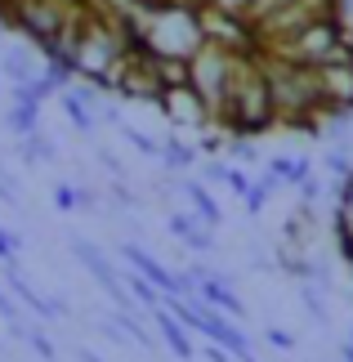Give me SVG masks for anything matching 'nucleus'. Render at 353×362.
<instances>
[{
    "label": "nucleus",
    "mask_w": 353,
    "mask_h": 362,
    "mask_svg": "<svg viewBox=\"0 0 353 362\" xmlns=\"http://www.w3.org/2000/svg\"><path fill=\"white\" fill-rule=\"evenodd\" d=\"M139 45L157 59H192L206 45V23L202 5H183V0H161V5H139L130 9Z\"/></svg>",
    "instance_id": "1"
},
{
    "label": "nucleus",
    "mask_w": 353,
    "mask_h": 362,
    "mask_svg": "<svg viewBox=\"0 0 353 362\" xmlns=\"http://www.w3.org/2000/svg\"><path fill=\"white\" fill-rule=\"evenodd\" d=\"M215 125H224L228 134H242V139H260L268 130H277V107H273V90H268V72H264L260 49L242 54L233 90L224 99Z\"/></svg>",
    "instance_id": "2"
},
{
    "label": "nucleus",
    "mask_w": 353,
    "mask_h": 362,
    "mask_svg": "<svg viewBox=\"0 0 353 362\" xmlns=\"http://www.w3.org/2000/svg\"><path fill=\"white\" fill-rule=\"evenodd\" d=\"M260 59H264V72H268V90H273L277 125H291V130H304V134L327 130L331 117L322 107L313 67L291 63V59H273V54H260Z\"/></svg>",
    "instance_id": "3"
},
{
    "label": "nucleus",
    "mask_w": 353,
    "mask_h": 362,
    "mask_svg": "<svg viewBox=\"0 0 353 362\" xmlns=\"http://www.w3.org/2000/svg\"><path fill=\"white\" fill-rule=\"evenodd\" d=\"M242 54H250V49H228V45H219V40H206V45L188 59V86L210 103L215 117H219V107H224V99H228V90H233Z\"/></svg>",
    "instance_id": "4"
},
{
    "label": "nucleus",
    "mask_w": 353,
    "mask_h": 362,
    "mask_svg": "<svg viewBox=\"0 0 353 362\" xmlns=\"http://www.w3.org/2000/svg\"><path fill=\"white\" fill-rule=\"evenodd\" d=\"M313 76H318V94H322L327 117L331 121H349L353 117V54H340V59L313 67Z\"/></svg>",
    "instance_id": "5"
},
{
    "label": "nucleus",
    "mask_w": 353,
    "mask_h": 362,
    "mask_svg": "<svg viewBox=\"0 0 353 362\" xmlns=\"http://www.w3.org/2000/svg\"><path fill=\"white\" fill-rule=\"evenodd\" d=\"M161 117L175 125L183 134H206L210 125H215V112H210V103L197 94L192 86H166V94L157 99Z\"/></svg>",
    "instance_id": "6"
},
{
    "label": "nucleus",
    "mask_w": 353,
    "mask_h": 362,
    "mask_svg": "<svg viewBox=\"0 0 353 362\" xmlns=\"http://www.w3.org/2000/svg\"><path fill=\"white\" fill-rule=\"evenodd\" d=\"M121 255L130 259V269H134V273H144V277H148V282H152V286L161 291L166 300H170V296H179V273H170V269H166L161 259H152V255H148L144 246L125 242V246H121Z\"/></svg>",
    "instance_id": "7"
},
{
    "label": "nucleus",
    "mask_w": 353,
    "mask_h": 362,
    "mask_svg": "<svg viewBox=\"0 0 353 362\" xmlns=\"http://www.w3.org/2000/svg\"><path fill=\"white\" fill-rule=\"evenodd\" d=\"M36 45H5V54H0V72H5L9 86H27L40 67H45V59H36Z\"/></svg>",
    "instance_id": "8"
},
{
    "label": "nucleus",
    "mask_w": 353,
    "mask_h": 362,
    "mask_svg": "<svg viewBox=\"0 0 353 362\" xmlns=\"http://www.w3.org/2000/svg\"><path fill=\"white\" fill-rule=\"evenodd\" d=\"M197 296H202L206 304H215V309H224L228 317H246V304H242V296L228 286V277H219V273H202V286H197Z\"/></svg>",
    "instance_id": "9"
},
{
    "label": "nucleus",
    "mask_w": 353,
    "mask_h": 362,
    "mask_svg": "<svg viewBox=\"0 0 353 362\" xmlns=\"http://www.w3.org/2000/svg\"><path fill=\"white\" fill-rule=\"evenodd\" d=\"M166 228L175 233V238L183 242V246H192L197 255H206L210 246H215V238H210V224H202L197 215H188V211H175L170 219H166Z\"/></svg>",
    "instance_id": "10"
},
{
    "label": "nucleus",
    "mask_w": 353,
    "mask_h": 362,
    "mask_svg": "<svg viewBox=\"0 0 353 362\" xmlns=\"http://www.w3.org/2000/svg\"><path fill=\"white\" fill-rule=\"evenodd\" d=\"M152 317H157V331H161V340L170 344V354H175V358H183V362L197 358V344H192V336H188V327H183L179 317L166 309V304H161V309H152Z\"/></svg>",
    "instance_id": "11"
},
{
    "label": "nucleus",
    "mask_w": 353,
    "mask_h": 362,
    "mask_svg": "<svg viewBox=\"0 0 353 362\" xmlns=\"http://www.w3.org/2000/svg\"><path fill=\"white\" fill-rule=\"evenodd\" d=\"M264 170L273 175L282 188H300L304 179L313 175V161H308V157H268V161H264Z\"/></svg>",
    "instance_id": "12"
},
{
    "label": "nucleus",
    "mask_w": 353,
    "mask_h": 362,
    "mask_svg": "<svg viewBox=\"0 0 353 362\" xmlns=\"http://www.w3.org/2000/svg\"><path fill=\"white\" fill-rule=\"evenodd\" d=\"M179 188H183V197L192 202V211H197V219H202V224H210V228H215L219 219H224L219 202L210 197V188L202 184V179H179Z\"/></svg>",
    "instance_id": "13"
},
{
    "label": "nucleus",
    "mask_w": 353,
    "mask_h": 362,
    "mask_svg": "<svg viewBox=\"0 0 353 362\" xmlns=\"http://www.w3.org/2000/svg\"><path fill=\"white\" fill-rule=\"evenodd\" d=\"M5 125L18 139H27V134H36L40 130V103H32V99H13L9 94V107H5Z\"/></svg>",
    "instance_id": "14"
},
{
    "label": "nucleus",
    "mask_w": 353,
    "mask_h": 362,
    "mask_svg": "<svg viewBox=\"0 0 353 362\" xmlns=\"http://www.w3.org/2000/svg\"><path fill=\"white\" fill-rule=\"evenodd\" d=\"M197 157H202V148L183 144L179 134H170V139H161V165H166V170H175V175H183V170H192V165H197Z\"/></svg>",
    "instance_id": "15"
},
{
    "label": "nucleus",
    "mask_w": 353,
    "mask_h": 362,
    "mask_svg": "<svg viewBox=\"0 0 353 362\" xmlns=\"http://www.w3.org/2000/svg\"><path fill=\"white\" fill-rule=\"evenodd\" d=\"M125 286H130V300L134 304H148V309H161V304H166V296L148 282L144 273H125Z\"/></svg>",
    "instance_id": "16"
},
{
    "label": "nucleus",
    "mask_w": 353,
    "mask_h": 362,
    "mask_svg": "<svg viewBox=\"0 0 353 362\" xmlns=\"http://www.w3.org/2000/svg\"><path fill=\"white\" fill-rule=\"evenodd\" d=\"M277 188H282V184H277V179H273V175L264 170V175L255 179V184H250V192H246V197H242V202H246V211H250V215H260L264 206H268V197H273Z\"/></svg>",
    "instance_id": "17"
},
{
    "label": "nucleus",
    "mask_w": 353,
    "mask_h": 362,
    "mask_svg": "<svg viewBox=\"0 0 353 362\" xmlns=\"http://www.w3.org/2000/svg\"><path fill=\"white\" fill-rule=\"evenodd\" d=\"M121 134L134 144V152H144V157L161 161V139H152V134H144V130H134V125H125V121H121Z\"/></svg>",
    "instance_id": "18"
},
{
    "label": "nucleus",
    "mask_w": 353,
    "mask_h": 362,
    "mask_svg": "<svg viewBox=\"0 0 353 362\" xmlns=\"http://www.w3.org/2000/svg\"><path fill=\"white\" fill-rule=\"evenodd\" d=\"M250 184H255V179H250L242 165H224V188L228 192H237V197H246L250 192Z\"/></svg>",
    "instance_id": "19"
},
{
    "label": "nucleus",
    "mask_w": 353,
    "mask_h": 362,
    "mask_svg": "<svg viewBox=\"0 0 353 362\" xmlns=\"http://www.w3.org/2000/svg\"><path fill=\"white\" fill-rule=\"evenodd\" d=\"M54 206H59V211H81L76 188H72V184H59V188H54Z\"/></svg>",
    "instance_id": "20"
},
{
    "label": "nucleus",
    "mask_w": 353,
    "mask_h": 362,
    "mask_svg": "<svg viewBox=\"0 0 353 362\" xmlns=\"http://www.w3.org/2000/svg\"><path fill=\"white\" fill-rule=\"evenodd\" d=\"M27 344L45 358V362H54V344H50V336H40V331H27Z\"/></svg>",
    "instance_id": "21"
},
{
    "label": "nucleus",
    "mask_w": 353,
    "mask_h": 362,
    "mask_svg": "<svg viewBox=\"0 0 353 362\" xmlns=\"http://www.w3.org/2000/svg\"><path fill=\"white\" fill-rule=\"evenodd\" d=\"M98 165H103V170H108L112 179H125V165H121L117 157H112V152H108V148H98Z\"/></svg>",
    "instance_id": "22"
},
{
    "label": "nucleus",
    "mask_w": 353,
    "mask_h": 362,
    "mask_svg": "<svg viewBox=\"0 0 353 362\" xmlns=\"http://www.w3.org/2000/svg\"><path fill=\"white\" fill-rule=\"evenodd\" d=\"M13 255H18V238L0 228V259H5V264H13Z\"/></svg>",
    "instance_id": "23"
},
{
    "label": "nucleus",
    "mask_w": 353,
    "mask_h": 362,
    "mask_svg": "<svg viewBox=\"0 0 353 362\" xmlns=\"http://www.w3.org/2000/svg\"><path fill=\"white\" fill-rule=\"evenodd\" d=\"M268 344H273V349H295V336H287V331H277V327H268Z\"/></svg>",
    "instance_id": "24"
},
{
    "label": "nucleus",
    "mask_w": 353,
    "mask_h": 362,
    "mask_svg": "<svg viewBox=\"0 0 353 362\" xmlns=\"http://www.w3.org/2000/svg\"><path fill=\"white\" fill-rule=\"evenodd\" d=\"M202 354H206V362H233V354L224 349V344H215V340H210V344H206Z\"/></svg>",
    "instance_id": "25"
},
{
    "label": "nucleus",
    "mask_w": 353,
    "mask_h": 362,
    "mask_svg": "<svg viewBox=\"0 0 353 362\" xmlns=\"http://www.w3.org/2000/svg\"><path fill=\"white\" fill-rule=\"evenodd\" d=\"M345 362H353V340H349V344H345Z\"/></svg>",
    "instance_id": "26"
},
{
    "label": "nucleus",
    "mask_w": 353,
    "mask_h": 362,
    "mask_svg": "<svg viewBox=\"0 0 353 362\" xmlns=\"http://www.w3.org/2000/svg\"><path fill=\"white\" fill-rule=\"evenodd\" d=\"M349 340H353V331H349Z\"/></svg>",
    "instance_id": "27"
}]
</instances>
